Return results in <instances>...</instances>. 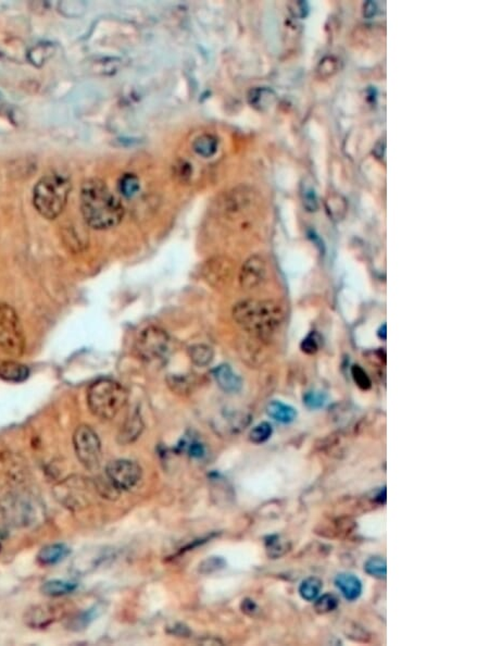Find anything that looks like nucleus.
I'll return each instance as SVG.
<instances>
[{
    "label": "nucleus",
    "instance_id": "1",
    "mask_svg": "<svg viewBox=\"0 0 489 646\" xmlns=\"http://www.w3.org/2000/svg\"><path fill=\"white\" fill-rule=\"evenodd\" d=\"M81 210L86 223L96 230L116 227L124 216L121 201L99 179H90L83 183Z\"/></svg>",
    "mask_w": 489,
    "mask_h": 646
},
{
    "label": "nucleus",
    "instance_id": "2",
    "mask_svg": "<svg viewBox=\"0 0 489 646\" xmlns=\"http://www.w3.org/2000/svg\"><path fill=\"white\" fill-rule=\"evenodd\" d=\"M237 325L253 338L267 341L272 338L285 319L281 305L274 301H242L233 309Z\"/></svg>",
    "mask_w": 489,
    "mask_h": 646
},
{
    "label": "nucleus",
    "instance_id": "3",
    "mask_svg": "<svg viewBox=\"0 0 489 646\" xmlns=\"http://www.w3.org/2000/svg\"><path fill=\"white\" fill-rule=\"evenodd\" d=\"M71 188L72 184L67 175L61 172L45 175L34 188V207L46 219H56L67 206Z\"/></svg>",
    "mask_w": 489,
    "mask_h": 646
},
{
    "label": "nucleus",
    "instance_id": "4",
    "mask_svg": "<svg viewBox=\"0 0 489 646\" xmlns=\"http://www.w3.org/2000/svg\"><path fill=\"white\" fill-rule=\"evenodd\" d=\"M127 397L122 384L111 378H101L88 389V408L99 419H114L127 404Z\"/></svg>",
    "mask_w": 489,
    "mask_h": 646
},
{
    "label": "nucleus",
    "instance_id": "5",
    "mask_svg": "<svg viewBox=\"0 0 489 646\" xmlns=\"http://www.w3.org/2000/svg\"><path fill=\"white\" fill-rule=\"evenodd\" d=\"M25 346L23 330L14 309L0 304V361H17Z\"/></svg>",
    "mask_w": 489,
    "mask_h": 646
},
{
    "label": "nucleus",
    "instance_id": "6",
    "mask_svg": "<svg viewBox=\"0 0 489 646\" xmlns=\"http://www.w3.org/2000/svg\"><path fill=\"white\" fill-rule=\"evenodd\" d=\"M75 454L84 468L96 472L101 467V443L97 433L87 425L76 427L73 434Z\"/></svg>",
    "mask_w": 489,
    "mask_h": 646
},
{
    "label": "nucleus",
    "instance_id": "7",
    "mask_svg": "<svg viewBox=\"0 0 489 646\" xmlns=\"http://www.w3.org/2000/svg\"><path fill=\"white\" fill-rule=\"evenodd\" d=\"M170 350V336L165 330L148 327L142 331L135 343L137 357L146 363L161 361Z\"/></svg>",
    "mask_w": 489,
    "mask_h": 646
},
{
    "label": "nucleus",
    "instance_id": "8",
    "mask_svg": "<svg viewBox=\"0 0 489 646\" xmlns=\"http://www.w3.org/2000/svg\"><path fill=\"white\" fill-rule=\"evenodd\" d=\"M106 474L116 489L129 491L138 485L143 478V469L129 459H118L107 465Z\"/></svg>",
    "mask_w": 489,
    "mask_h": 646
},
{
    "label": "nucleus",
    "instance_id": "9",
    "mask_svg": "<svg viewBox=\"0 0 489 646\" xmlns=\"http://www.w3.org/2000/svg\"><path fill=\"white\" fill-rule=\"evenodd\" d=\"M267 276V263L260 255H253L244 261L240 271V284L246 291L257 289Z\"/></svg>",
    "mask_w": 489,
    "mask_h": 646
},
{
    "label": "nucleus",
    "instance_id": "10",
    "mask_svg": "<svg viewBox=\"0 0 489 646\" xmlns=\"http://www.w3.org/2000/svg\"><path fill=\"white\" fill-rule=\"evenodd\" d=\"M202 276L214 287H223L232 274V263L225 257L212 258L202 265Z\"/></svg>",
    "mask_w": 489,
    "mask_h": 646
},
{
    "label": "nucleus",
    "instance_id": "11",
    "mask_svg": "<svg viewBox=\"0 0 489 646\" xmlns=\"http://www.w3.org/2000/svg\"><path fill=\"white\" fill-rule=\"evenodd\" d=\"M60 608L50 604L32 606L24 614V623L32 629H45L58 620Z\"/></svg>",
    "mask_w": 489,
    "mask_h": 646
},
{
    "label": "nucleus",
    "instance_id": "12",
    "mask_svg": "<svg viewBox=\"0 0 489 646\" xmlns=\"http://www.w3.org/2000/svg\"><path fill=\"white\" fill-rule=\"evenodd\" d=\"M144 421L138 410L129 414V417L124 421L121 429L118 431V442L121 445H129L134 443L135 441L142 435L144 431Z\"/></svg>",
    "mask_w": 489,
    "mask_h": 646
},
{
    "label": "nucleus",
    "instance_id": "13",
    "mask_svg": "<svg viewBox=\"0 0 489 646\" xmlns=\"http://www.w3.org/2000/svg\"><path fill=\"white\" fill-rule=\"evenodd\" d=\"M335 585L340 589L342 596L349 602L358 600L362 594L363 585L355 574L342 572L335 578Z\"/></svg>",
    "mask_w": 489,
    "mask_h": 646
},
{
    "label": "nucleus",
    "instance_id": "14",
    "mask_svg": "<svg viewBox=\"0 0 489 646\" xmlns=\"http://www.w3.org/2000/svg\"><path fill=\"white\" fill-rule=\"evenodd\" d=\"M214 378L222 391L234 394L242 390V380L229 365H220L214 370Z\"/></svg>",
    "mask_w": 489,
    "mask_h": 646
},
{
    "label": "nucleus",
    "instance_id": "15",
    "mask_svg": "<svg viewBox=\"0 0 489 646\" xmlns=\"http://www.w3.org/2000/svg\"><path fill=\"white\" fill-rule=\"evenodd\" d=\"M70 553L71 551L65 544H50V545L44 546L39 551L37 554V561L41 566H54L65 561L69 556Z\"/></svg>",
    "mask_w": 489,
    "mask_h": 646
},
{
    "label": "nucleus",
    "instance_id": "16",
    "mask_svg": "<svg viewBox=\"0 0 489 646\" xmlns=\"http://www.w3.org/2000/svg\"><path fill=\"white\" fill-rule=\"evenodd\" d=\"M29 368L17 361L0 363V378H3V381L19 383L29 378Z\"/></svg>",
    "mask_w": 489,
    "mask_h": 646
},
{
    "label": "nucleus",
    "instance_id": "17",
    "mask_svg": "<svg viewBox=\"0 0 489 646\" xmlns=\"http://www.w3.org/2000/svg\"><path fill=\"white\" fill-rule=\"evenodd\" d=\"M78 589V585L74 582L65 581V580H50L41 585V591L43 594L49 598H60L65 595L71 594Z\"/></svg>",
    "mask_w": 489,
    "mask_h": 646
},
{
    "label": "nucleus",
    "instance_id": "18",
    "mask_svg": "<svg viewBox=\"0 0 489 646\" xmlns=\"http://www.w3.org/2000/svg\"><path fill=\"white\" fill-rule=\"evenodd\" d=\"M105 612V605L103 604H97L93 607L84 610L83 613L72 618V620L69 623V629L74 631L84 630L87 628L90 623L97 619L101 614Z\"/></svg>",
    "mask_w": 489,
    "mask_h": 646
},
{
    "label": "nucleus",
    "instance_id": "19",
    "mask_svg": "<svg viewBox=\"0 0 489 646\" xmlns=\"http://www.w3.org/2000/svg\"><path fill=\"white\" fill-rule=\"evenodd\" d=\"M267 414L272 419L281 423H291L296 419L297 412L293 407L284 404L280 401H273L267 406Z\"/></svg>",
    "mask_w": 489,
    "mask_h": 646
},
{
    "label": "nucleus",
    "instance_id": "20",
    "mask_svg": "<svg viewBox=\"0 0 489 646\" xmlns=\"http://www.w3.org/2000/svg\"><path fill=\"white\" fill-rule=\"evenodd\" d=\"M193 150L200 157L210 158L216 154L219 147V139L212 134L199 135L194 139Z\"/></svg>",
    "mask_w": 489,
    "mask_h": 646
},
{
    "label": "nucleus",
    "instance_id": "21",
    "mask_svg": "<svg viewBox=\"0 0 489 646\" xmlns=\"http://www.w3.org/2000/svg\"><path fill=\"white\" fill-rule=\"evenodd\" d=\"M275 98L273 90L267 88H257L251 90L248 95V101L251 107L260 111L270 108L271 105L275 101Z\"/></svg>",
    "mask_w": 489,
    "mask_h": 646
},
{
    "label": "nucleus",
    "instance_id": "22",
    "mask_svg": "<svg viewBox=\"0 0 489 646\" xmlns=\"http://www.w3.org/2000/svg\"><path fill=\"white\" fill-rule=\"evenodd\" d=\"M34 505L32 503L28 502V501H16L13 502L12 504L9 506V515L10 517H12L16 521L17 525L18 523H22V525H28V523H31L32 517L34 515L33 510Z\"/></svg>",
    "mask_w": 489,
    "mask_h": 646
},
{
    "label": "nucleus",
    "instance_id": "23",
    "mask_svg": "<svg viewBox=\"0 0 489 646\" xmlns=\"http://www.w3.org/2000/svg\"><path fill=\"white\" fill-rule=\"evenodd\" d=\"M325 208L331 219L334 221H340L345 218L346 212H347V201L342 195L332 194L325 201Z\"/></svg>",
    "mask_w": 489,
    "mask_h": 646
},
{
    "label": "nucleus",
    "instance_id": "24",
    "mask_svg": "<svg viewBox=\"0 0 489 646\" xmlns=\"http://www.w3.org/2000/svg\"><path fill=\"white\" fill-rule=\"evenodd\" d=\"M188 355L196 366L206 367L214 361V352L210 346L205 345V344H196L189 347Z\"/></svg>",
    "mask_w": 489,
    "mask_h": 646
},
{
    "label": "nucleus",
    "instance_id": "25",
    "mask_svg": "<svg viewBox=\"0 0 489 646\" xmlns=\"http://www.w3.org/2000/svg\"><path fill=\"white\" fill-rule=\"evenodd\" d=\"M322 580L318 577L306 578L299 587V594L306 602H313L322 591Z\"/></svg>",
    "mask_w": 489,
    "mask_h": 646
},
{
    "label": "nucleus",
    "instance_id": "26",
    "mask_svg": "<svg viewBox=\"0 0 489 646\" xmlns=\"http://www.w3.org/2000/svg\"><path fill=\"white\" fill-rule=\"evenodd\" d=\"M289 542L280 536H271L265 541V549L271 558H280L289 551Z\"/></svg>",
    "mask_w": 489,
    "mask_h": 646
},
{
    "label": "nucleus",
    "instance_id": "27",
    "mask_svg": "<svg viewBox=\"0 0 489 646\" xmlns=\"http://www.w3.org/2000/svg\"><path fill=\"white\" fill-rule=\"evenodd\" d=\"M364 572L375 579H385L387 576L386 561L381 556L370 557L364 564Z\"/></svg>",
    "mask_w": 489,
    "mask_h": 646
},
{
    "label": "nucleus",
    "instance_id": "28",
    "mask_svg": "<svg viewBox=\"0 0 489 646\" xmlns=\"http://www.w3.org/2000/svg\"><path fill=\"white\" fill-rule=\"evenodd\" d=\"M314 600L315 602H314L313 608L315 613L319 614V615H326V614L332 613L338 607V604H340L337 596L332 594V593H325L322 596H320Z\"/></svg>",
    "mask_w": 489,
    "mask_h": 646
},
{
    "label": "nucleus",
    "instance_id": "29",
    "mask_svg": "<svg viewBox=\"0 0 489 646\" xmlns=\"http://www.w3.org/2000/svg\"><path fill=\"white\" fill-rule=\"evenodd\" d=\"M118 188H120L122 195L125 196L127 199L133 197V196L136 195L137 192L141 188L138 178L136 175L132 174V173L124 174L120 180Z\"/></svg>",
    "mask_w": 489,
    "mask_h": 646
},
{
    "label": "nucleus",
    "instance_id": "30",
    "mask_svg": "<svg viewBox=\"0 0 489 646\" xmlns=\"http://www.w3.org/2000/svg\"><path fill=\"white\" fill-rule=\"evenodd\" d=\"M227 561L223 557L211 556L204 559L198 566V572L201 574H212L225 569Z\"/></svg>",
    "mask_w": 489,
    "mask_h": 646
},
{
    "label": "nucleus",
    "instance_id": "31",
    "mask_svg": "<svg viewBox=\"0 0 489 646\" xmlns=\"http://www.w3.org/2000/svg\"><path fill=\"white\" fill-rule=\"evenodd\" d=\"M272 433H273V429L270 423H261L250 431L249 440L255 444H262L271 438Z\"/></svg>",
    "mask_w": 489,
    "mask_h": 646
},
{
    "label": "nucleus",
    "instance_id": "32",
    "mask_svg": "<svg viewBox=\"0 0 489 646\" xmlns=\"http://www.w3.org/2000/svg\"><path fill=\"white\" fill-rule=\"evenodd\" d=\"M167 383L173 392L178 394L189 393L193 387V381L187 376H174L167 378Z\"/></svg>",
    "mask_w": 489,
    "mask_h": 646
},
{
    "label": "nucleus",
    "instance_id": "33",
    "mask_svg": "<svg viewBox=\"0 0 489 646\" xmlns=\"http://www.w3.org/2000/svg\"><path fill=\"white\" fill-rule=\"evenodd\" d=\"M351 376H353L355 383L358 385V387L363 390V391H368V390L371 389V378H370V376H368V374H366L362 367L358 366V365L353 366V368H351Z\"/></svg>",
    "mask_w": 489,
    "mask_h": 646
},
{
    "label": "nucleus",
    "instance_id": "34",
    "mask_svg": "<svg viewBox=\"0 0 489 646\" xmlns=\"http://www.w3.org/2000/svg\"><path fill=\"white\" fill-rule=\"evenodd\" d=\"M320 346H321V338L317 332H311L310 334L306 335V338L302 340V344H300L302 352L308 354V355H313V354L317 353L318 350H320Z\"/></svg>",
    "mask_w": 489,
    "mask_h": 646
},
{
    "label": "nucleus",
    "instance_id": "35",
    "mask_svg": "<svg viewBox=\"0 0 489 646\" xmlns=\"http://www.w3.org/2000/svg\"><path fill=\"white\" fill-rule=\"evenodd\" d=\"M302 195L304 208L310 212H317L319 205H318L317 194L314 191L313 186L304 184Z\"/></svg>",
    "mask_w": 489,
    "mask_h": 646
},
{
    "label": "nucleus",
    "instance_id": "36",
    "mask_svg": "<svg viewBox=\"0 0 489 646\" xmlns=\"http://www.w3.org/2000/svg\"><path fill=\"white\" fill-rule=\"evenodd\" d=\"M345 634L347 638H351L353 641L368 642V638H370V634H368V631L362 628V627L359 626V625H357V623L349 625V626L345 629Z\"/></svg>",
    "mask_w": 489,
    "mask_h": 646
},
{
    "label": "nucleus",
    "instance_id": "37",
    "mask_svg": "<svg viewBox=\"0 0 489 646\" xmlns=\"http://www.w3.org/2000/svg\"><path fill=\"white\" fill-rule=\"evenodd\" d=\"M326 396L321 392H308L304 396V403L311 410H319L324 406Z\"/></svg>",
    "mask_w": 489,
    "mask_h": 646
},
{
    "label": "nucleus",
    "instance_id": "38",
    "mask_svg": "<svg viewBox=\"0 0 489 646\" xmlns=\"http://www.w3.org/2000/svg\"><path fill=\"white\" fill-rule=\"evenodd\" d=\"M336 70H337V60L333 57H326L320 62L318 72L323 77H327L336 72Z\"/></svg>",
    "mask_w": 489,
    "mask_h": 646
},
{
    "label": "nucleus",
    "instance_id": "39",
    "mask_svg": "<svg viewBox=\"0 0 489 646\" xmlns=\"http://www.w3.org/2000/svg\"><path fill=\"white\" fill-rule=\"evenodd\" d=\"M289 8H291V12L293 13V16L296 17V18H304V17L308 14V12H309L308 3H304V1L291 3V5H289Z\"/></svg>",
    "mask_w": 489,
    "mask_h": 646
},
{
    "label": "nucleus",
    "instance_id": "40",
    "mask_svg": "<svg viewBox=\"0 0 489 646\" xmlns=\"http://www.w3.org/2000/svg\"><path fill=\"white\" fill-rule=\"evenodd\" d=\"M240 609H242V613L246 614L248 616H255L258 613L257 604H256L255 600H250V598H244L242 600V604H240Z\"/></svg>",
    "mask_w": 489,
    "mask_h": 646
},
{
    "label": "nucleus",
    "instance_id": "41",
    "mask_svg": "<svg viewBox=\"0 0 489 646\" xmlns=\"http://www.w3.org/2000/svg\"><path fill=\"white\" fill-rule=\"evenodd\" d=\"M188 452H189V455L191 457H196V458H200L202 457L205 454L204 446L201 445L200 443H197V442H193V443L189 445L188 447Z\"/></svg>",
    "mask_w": 489,
    "mask_h": 646
},
{
    "label": "nucleus",
    "instance_id": "42",
    "mask_svg": "<svg viewBox=\"0 0 489 646\" xmlns=\"http://www.w3.org/2000/svg\"><path fill=\"white\" fill-rule=\"evenodd\" d=\"M364 10H363V14L366 18H372V17L375 16L376 11H377V7H376V3L373 1H368V3L364 5Z\"/></svg>",
    "mask_w": 489,
    "mask_h": 646
},
{
    "label": "nucleus",
    "instance_id": "43",
    "mask_svg": "<svg viewBox=\"0 0 489 646\" xmlns=\"http://www.w3.org/2000/svg\"><path fill=\"white\" fill-rule=\"evenodd\" d=\"M375 500L376 502L379 503V504H385V503H386V489H385V487L379 491V494L376 495Z\"/></svg>",
    "mask_w": 489,
    "mask_h": 646
},
{
    "label": "nucleus",
    "instance_id": "44",
    "mask_svg": "<svg viewBox=\"0 0 489 646\" xmlns=\"http://www.w3.org/2000/svg\"><path fill=\"white\" fill-rule=\"evenodd\" d=\"M379 152V154H377L376 157L379 158V159H381V158L383 157L384 156V152H385V143H379V144L376 145L375 148H374V154H376Z\"/></svg>",
    "mask_w": 489,
    "mask_h": 646
},
{
    "label": "nucleus",
    "instance_id": "45",
    "mask_svg": "<svg viewBox=\"0 0 489 646\" xmlns=\"http://www.w3.org/2000/svg\"><path fill=\"white\" fill-rule=\"evenodd\" d=\"M386 329H387L386 325H382L381 327H379V332H377V335H379V338L381 339V340H383V341L386 340V336H387Z\"/></svg>",
    "mask_w": 489,
    "mask_h": 646
},
{
    "label": "nucleus",
    "instance_id": "46",
    "mask_svg": "<svg viewBox=\"0 0 489 646\" xmlns=\"http://www.w3.org/2000/svg\"><path fill=\"white\" fill-rule=\"evenodd\" d=\"M0 552H1V544H0Z\"/></svg>",
    "mask_w": 489,
    "mask_h": 646
}]
</instances>
